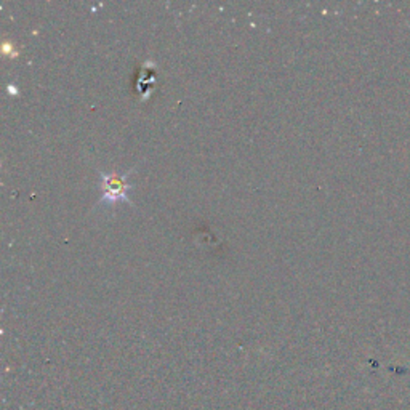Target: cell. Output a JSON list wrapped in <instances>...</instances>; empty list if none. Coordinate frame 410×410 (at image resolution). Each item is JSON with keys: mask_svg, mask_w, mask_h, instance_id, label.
<instances>
[{"mask_svg": "<svg viewBox=\"0 0 410 410\" xmlns=\"http://www.w3.org/2000/svg\"><path fill=\"white\" fill-rule=\"evenodd\" d=\"M135 168L130 172H125L124 175H119L116 172H101L98 170V177H100V191L101 199L98 204H119V202H125V204L133 205V202L129 198V191L133 188L129 184V177Z\"/></svg>", "mask_w": 410, "mask_h": 410, "instance_id": "cell-1", "label": "cell"}]
</instances>
